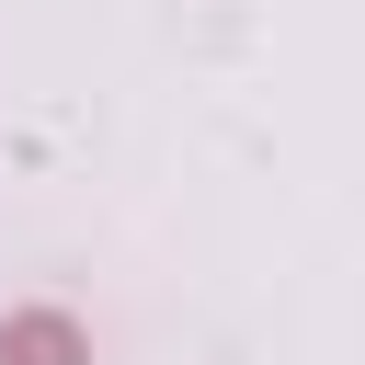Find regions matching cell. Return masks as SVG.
Listing matches in <instances>:
<instances>
[{
  "instance_id": "6da1fadb",
  "label": "cell",
  "mask_w": 365,
  "mask_h": 365,
  "mask_svg": "<svg viewBox=\"0 0 365 365\" xmlns=\"http://www.w3.org/2000/svg\"><path fill=\"white\" fill-rule=\"evenodd\" d=\"M0 365H91V331L68 308H11L0 319Z\"/></svg>"
}]
</instances>
